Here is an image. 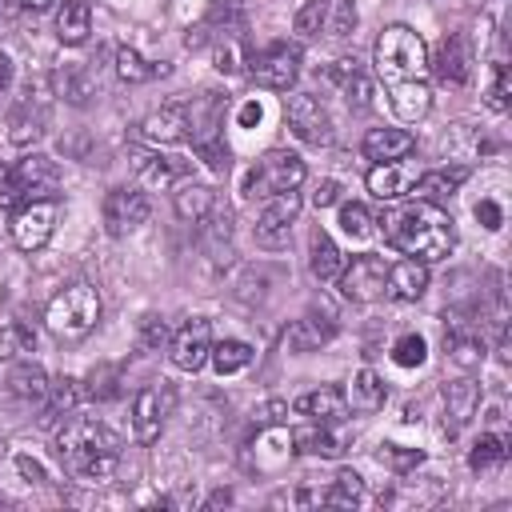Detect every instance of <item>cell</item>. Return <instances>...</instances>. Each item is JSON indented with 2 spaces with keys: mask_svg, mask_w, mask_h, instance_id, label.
<instances>
[{
  "mask_svg": "<svg viewBox=\"0 0 512 512\" xmlns=\"http://www.w3.org/2000/svg\"><path fill=\"white\" fill-rule=\"evenodd\" d=\"M196 152L204 156V164H208L212 172H228V148L220 144V136H216V140H204V144H196Z\"/></svg>",
  "mask_w": 512,
  "mask_h": 512,
  "instance_id": "53",
  "label": "cell"
},
{
  "mask_svg": "<svg viewBox=\"0 0 512 512\" xmlns=\"http://www.w3.org/2000/svg\"><path fill=\"white\" fill-rule=\"evenodd\" d=\"M208 352H212V328H208V320H200V316H192V320L172 336V348H168V356H172V364H176L180 372H200V368L208 364Z\"/></svg>",
  "mask_w": 512,
  "mask_h": 512,
  "instance_id": "12",
  "label": "cell"
},
{
  "mask_svg": "<svg viewBox=\"0 0 512 512\" xmlns=\"http://www.w3.org/2000/svg\"><path fill=\"white\" fill-rule=\"evenodd\" d=\"M140 136L148 144H180L188 136V116H184V100H168L156 112H148L140 120Z\"/></svg>",
  "mask_w": 512,
  "mask_h": 512,
  "instance_id": "17",
  "label": "cell"
},
{
  "mask_svg": "<svg viewBox=\"0 0 512 512\" xmlns=\"http://www.w3.org/2000/svg\"><path fill=\"white\" fill-rule=\"evenodd\" d=\"M340 228L352 236V240H368L372 236V212L364 204H340Z\"/></svg>",
  "mask_w": 512,
  "mask_h": 512,
  "instance_id": "45",
  "label": "cell"
},
{
  "mask_svg": "<svg viewBox=\"0 0 512 512\" xmlns=\"http://www.w3.org/2000/svg\"><path fill=\"white\" fill-rule=\"evenodd\" d=\"M372 96H376L372 76L352 72V76L344 80V100H348V108H352V112H368V108H372Z\"/></svg>",
  "mask_w": 512,
  "mask_h": 512,
  "instance_id": "44",
  "label": "cell"
},
{
  "mask_svg": "<svg viewBox=\"0 0 512 512\" xmlns=\"http://www.w3.org/2000/svg\"><path fill=\"white\" fill-rule=\"evenodd\" d=\"M184 116H188L192 144L216 140L220 136V120H224V96L220 92H200V96L184 100Z\"/></svg>",
  "mask_w": 512,
  "mask_h": 512,
  "instance_id": "16",
  "label": "cell"
},
{
  "mask_svg": "<svg viewBox=\"0 0 512 512\" xmlns=\"http://www.w3.org/2000/svg\"><path fill=\"white\" fill-rule=\"evenodd\" d=\"M36 136H40V112L20 108V112L12 116V132H8V140H12V144H32Z\"/></svg>",
  "mask_w": 512,
  "mask_h": 512,
  "instance_id": "48",
  "label": "cell"
},
{
  "mask_svg": "<svg viewBox=\"0 0 512 512\" xmlns=\"http://www.w3.org/2000/svg\"><path fill=\"white\" fill-rule=\"evenodd\" d=\"M344 396H348V408H356V412H380L384 400H388V388L372 368H360Z\"/></svg>",
  "mask_w": 512,
  "mask_h": 512,
  "instance_id": "32",
  "label": "cell"
},
{
  "mask_svg": "<svg viewBox=\"0 0 512 512\" xmlns=\"http://www.w3.org/2000/svg\"><path fill=\"white\" fill-rule=\"evenodd\" d=\"M24 204V192H20V180L12 168L0 164V208H20Z\"/></svg>",
  "mask_w": 512,
  "mask_h": 512,
  "instance_id": "51",
  "label": "cell"
},
{
  "mask_svg": "<svg viewBox=\"0 0 512 512\" xmlns=\"http://www.w3.org/2000/svg\"><path fill=\"white\" fill-rule=\"evenodd\" d=\"M284 120H288L292 136H300L304 144H316L320 148V144L332 140V120H328L324 104L316 96H308V92H292L284 100Z\"/></svg>",
  "mask_w": 512,
  "mask_h": 512,
  "instance_id": "9",
  "label": "cell"
},
{
  "mask_svg": "<svg viewBox=\"0 0 512 512\" xmlns=\"http://www.w3.org/2000/svg\"><path fill=\"white\" fill-rule=\"evenodd\" d=\"M424 288H428V264L424 260H400V264H392L388 268V280H384V296L388 300H400V304H412V300H420L424 296Z\"/></svg>",
  "mask_w": 512,
  "mask_h": 512,
  "instance_id": "20",
  "label": "cell"
},
{
  "mask_svg": "<svg viewBox=\"0 0 512 512\" xmlns=\"http://www.w3.org/2000/svg\"><path fill=\"white\" fill-rule=\"evenodd\" d=\"M384 460H388L396 472H408V468H416V464L424 460V452H420V448H396V444H384Z\"/></svg>",
  "mask_w": 512,
  "mask_h": 512,
  "instance_id": "52",
  "label": "cell"
},
{
  "mask_svg": "<svg viewBox=\"0 0 512 512\" xmlns=\"http://www.w3.org/2000/svg\"><path fill=\"white\" fill-rule=\"evenodd\" d=\"M328 12H332V0H304L292 16V28L296 36H316L324 24H328Z\"/></svg>",
  "mask_w": 512,
  "mask_h": 512,
  "instance_id": "40",
  "label": "cell"
},
{
  "mask_svg": "<svg viewBox=\"0 0 512 512\" xmlns=\"http://www.w3.org/2000/svg\"><path fill=\"white\" fill-rule=\"evenodd\" d=\"M100 320V296L92 284H68L64 292H56L44 308V324L52 336L60 340H80L96 328Z\"/></svg>",
  "mask_w": 512,
  "mask_h": 512,
  "instance_id": "4",
  "label": "cell"
},
{
  "mask_svg": "<svg viewBox=\"0 0 512 512\" xmlns=\"http://www.w3.org/2000/svg\"><path fill=\"white\" fill-rule=\"evenodd\" d=\"M432 108V88L424 80H400L392 84V112L404 120V124H416L424 120Z\"/></svg>",
  "mask_w": 512,
  "mask_h": 512,
  "instance_id": "25",
  "label": "cell"
},
{
  "mask_svg": "<svg viewBox=\"0 0 512 512\" xmlns=\"http://www.w3.org/2000/svg\"><path fill=\"white\" fill-rule=\"evenodd\" d=\"M508 92H512L508 64H496V68H492V88H488V108H492V112H508Z\"/></svg>",
  "mask_w": 512,
  "mask_h": 512,
  "instance_id": "49",
  "label": "cell"
},
{
  "mask_svg": "<svg viewBox=\"0 0 512 512\" xmlns=\"http://www.w3.org/2000/svg\"><path fill=\"white\" fill-rule=\"evenodd\" d=\"M16 4H20V8H32V12H44L52 0H16Z\"/></svg>",
  "mask_w": 512,
  "mask_h": 512,
  "instance_id": "63",
  "label": "cell"
},
{
  "mask_svg": "<svg viewBox=\"0 0 512 512\" xmlns=\"http://www.w3.org/2000/svg\"><path fill=\"white\" fill-rule=\"evenodd\" d=\"M220 504H232V492H228V488H216V492L208 496V508H220Z\"/></svg>",
  "mask_w": 512,
  "mask_h": 512,
  "instance_id": "62",
  "label": "cell"
},
{
  "mask_svg": "<svg viewBox=\"0 0 512 512\" xmlns=\"http://www.w3.org/2000/svg\"><path fill=\"white\" fill-rule=\"evenodd\" d=\"M208 360H212V368L220 376H232V372H240V368L252 364V344H244V340H220V344H212Z\"/></svg>",
  "mask_w": 512,
  "mask_h": 512,
  "instance_id": "38",
  "label": "cell"
},
{
  "mask_svg": "<svg viewBox=\"0 0 512 512\" xmlns=\"http://www.w3.org/2000/svg\"><path fill=\"white\" fill-rule=\"evenodd\" d=\"M56 456L68 476L84 484H104L120 464V436L92 416H72L56 432Z\"/></svg>",
  "mask_w": 512,
  "mask_h": 512,
  "instance_id": "1",
  "label": "cell"
},
{
  "mask_svg": "<svg viewBox=\"0 0 512 512\" xmlns=\"http://www.w3.org/2000/svg\"><path fill=\"white\" fill-rule=\"evenodd\" d=\"M468 180V164H444V168H432V172H420L416 176V188L412 196H420L424 204H444L456 196V188Z\"/></svg>",
  "mask_w": 512,
  "mask_h": 512,
  "instance_id": "22",
  "label": "cell"
},
{
  "mask_svg": "<svg viewBox=\"0 0 512 512\" xmlns=\"http://www.w3.org/2000/svg\"><path fill=\"white\" fill-rule=\"evenodd\" d=\"M340 268H344V256H340V248L332 244V236L328 232H312V240H308V272L320 280V284H332L336 276H340Z\"/></svg>",
  "mask_w": 512,
  "mask_h": 512,
  "instance_id": "28",
  "label": "cell"
},
{
  "mask_svg": "<svg viewBox=\"0 0 512 512\" xmlns=\"http://www.w3.org/2000/svg\"><path fill=\"white\" fill-rule=\"evenodd\" d=\"M32 348H36V332L28 324L16 320V324L0 328V360H16V356H24Z\"/></svg>",
  "mask_w": 512,
  "mask_h": 512,
  "instance_id": "42",
  "label": "cell"
},
{
  "mask_svg": "<svg viewBox=\"0 0 512 512\" xmlns=\"http://www.w3.org/2000/svg\"><path fill=\"white\" fill-rule=\"evenodd\" d=\"M168 344V324H164V316H144L140 320V340H136V348L140 352H156V348H164Z\"/></svg>",
  "mask_w": 512,
  "mask_h": 512,
  "instance_id": "47",
  "label": "cell"
},
{
  "mask_svg": "<svg viewBox=\"0 0 512 512\" xmlns=\"http://www.w3.org/2000/svg\"><path fill=\"white\" fill-rule=\"evenodd\" d=\"M12 172H16V180H20L24 200H56V192H60V168H56V160L32 152V156H24Z\"/></svg>",
  "mask_w": 512,
  "mask_h": 512,
  "instance_id": "15",
  "label": "cell"
},
{
  "mask_svg": "<svg viewBox=\"0 0 512 512\" xmlns=\"http://www.w3.org/2000/svg\"><path fill=\"white\" fill-rule=\"evenodd\" d=\"M292 444L296 452H308V456H340L344 452V436L332 432V424H320V420H308L304 428L292 432Z\"/></svg>",
  "mask_w": 512,
  "mask_h": 512,
  "instance_id": "27",
  "label": "cell"
},
{
  "mask_svg": "<svg viewBox=\"0 0 512 512\" xmlns=\"http://www.w3.org/2000/svg\"><path fill=\"white\" fill-rule=\"evenodd\" d=\"M92 32V8L88 0H64V8L56 12V36L60 44H84Z\"/></svg>",
  "mask_w": 512,
  "mask_h": 512,
  "instance_id": "30",
  "label": "cell"
},
{
  "mask_svg": "<svg viewBox=\"0 0 512 512\" xmlns=\"http://www.w3.org/2000/svg\"><path fill=\"white\" fill-rule=\"evenodd\" d=\"M164 76L168 72V64H148L136 48H128V44H120L116 48V76L120 80H128V84H144V80H152V76Z\"/></svg>",
  "mask_w": 512,
  "mask_h": 512,
  "instance_id": "37",
  "label": "cell"
},
{
  "mask_svg": "<svg viewBox=\"0 0 512 512\" xmlns=\"http://www.w3.org/2000/svg\"><path fill=\"white\" fill-rule=\"evenodd\" d=\"M360 148H364L368 160H400V156H408L416 148V140L404 128H368Z\"/></svg>",
  "mask_w": 512,
  "mask_h": 512,
  "instance_id": "26",
  "label": "cell"
},
{
  "mask_svg": "<svg viewBox=\"0 0 512 512\" xmlns=\"http://www.w3.org/2000/svg\"><path fill=\"white\" fill-rule=\"evenodd\" d=\"M424 68H428V44L420 40V32H412L404 24H392V28L380 32V40H376V72L388 84L424 80Z\"/></svg>",
  "mask_w": 512,
  "mask_h": 512,
  "instance_id": "3",
  "label": "cell"
},
{
  "mask_svg": "<svg viewBox=\"0 0 512 512\" xmlns=\"http://www.w3.org/2000/svg\"><path fill=\"white\" fill-rule=\"evenodd\" d=\"M260 120V104L256 100H248L244 108H240V124H256Z\"/></svg>",
  "mask_w": 512,
  "mask_h": 512,
  "instance_id": "60",
  "label": "cell"
},
{
  "mask_svg": "<svg viewBox=\"0 0 512 512\" xmlns=\"http://www.w3.org/2000/svg\"><path fill=\"white\" fill-rule=\"evenodd\" d=\"M52 80H56V92H60L68 104H76V108H84V104L96 96V76H92L84 64H64Z\"/></svg>",
  "mask_w": 512,
  "mask_h": 512,
  "instance_id": "33",
  "label": "cell"
},
{
  "mask_svg": "<svg viewBox=\"0 0 512 512\" xmlns=\"http://www.w3.org/2000/svg\"><path fill=\"white\" fill-rule=\"evenodd\" d=\"M8 392L16 396V400H44L48 396V376H44V368L40 364H32V360H24V364H16L12 372H8Z\"/></svg>",
  "mask_w": 512,
  "mask_h": 512,
  "instance_id": "34",
  "label": "cell"
},
{
  "mask_svg": "<svg viewBox=\"0 0 512 512\" xmlns=\"http://www.w3.org/2000/svg\"><path fill=\"white\" fill-rule=\"evenodd\" d=\"M332 336H336L332 316H328V320L304 316V320H292V324H288V332H284V348H288V352H320Z\"/></svg>",
  "mask_w": 512,
  "mask_h": 512,
  "instance_id": "24",
  "label": "cell"
},
{
  "mask_svg": "<svg viewBox=\"0 0 512 512\" xmlns=\"http://www.w3.org/2000/svg\"><path fill=\"white\" fill-rule=\"evenodd\" d=\"M336 196H340V184L336 180H320L316 192H312V204L316 208H328V204H336Z\"/></svg>",
  "mask_w": 512,
  "mask_h": 512,
  "instance_id": "57",
  "label": "cell"
},
{
  "mask_svg": "<svg viewBox=\"0 0 512 512\" xmlns=\"http://www.w3.org/2000/svg\"><path fill=\"white\" fill-rule=\"evenodd\" d=\"M416 176H420V168L412 160H404V156L400 160H380L368 172V192L376 200H400V196H412Z\"/></svg>",
  "mask_w": 512,
  "mask_h": 512,
  "instance_id": "14",
  "label": "cell"
},
{
  "mask_svg": "<svg viewBox=\"0 0 512 512\" xmlns=\"http://www.w3.org/2000/svg\"><path fill=\"white\" fill-rule=\"evenodd\" d=\"M80 380H72V376H60V380H52L48 384V408H44V416H40V424L44 428H52L64 412H72L76 404H80Z\"/></svg>",
  "mask_w": 512,
  "mask_h": 512,
  "instance_id": "35",
  "label": "cell"
},
{
  "mask_svg": "<svg viewBox=\"0 0 512 512\" xmlns=\"http://www.w3.org/2000/svg\"><path fill=\"white\" fill-rule=\"evenodd\" d=\"M252 416H256V424H260V428H276V424L288 416V404H284V400H268V404H264V408H256Z\"/></svg>",
  "mask_w": 512,
  "mask_h": 512,
  "instance_id": "55",
  "label": "cell"
},
{
  "mask_svg": "<svg viewBox=\"0 0 512 512\" xmlns=\"http://www.w3.org/2000/svg\"><path fill=\"white\" fill-rule=\"evenodd\" d=\"M200 244H204V252H208V260L216 264V268H224V264H232V212L224 208H212L204 220H200Z\"/></svg>",
  "mask_w": 512,
  "mask_h": 512,
  "instance_id": "23",
  "label": "cell"
},
{
  "mask_svg": "<svg viewBox=\"0 0 512 512\" xmlns=\"http://www.w3.org/2000/svg\"><path fill=\"white\" fill-rule=\"evenodd\" d=\"M300 76V52L296 44H268L264 52L252 56V80L260 88H272V92H288Z\"/></svg>",
  "mask_w": 512,
  "mask_h": 512,
  "instance_id": "8",
  "label": "cell"
},
{
  "mask_svg": "<svg viewBox=\"0 0 512 512\" xmlns=\"http://www.w3.org/2000/svg\"><path fill=\"white\" fill-rule=\"evenodd\" d=\"M148 220V196L140 188H112L104 196V228L112 236H124Z\"/></svg>",
  "mask_w": 512,
  "mask_h": 512,
  "instance_id": "13",
  "label": "cell"
},
{
  "mask_svg": "<svg viewBox=\"0 0 512 512\" xmlns=\"http://www.w3.org/2000/svg\"><path fill=\"white\" fill-rule=\"evenodd\" d=\"M476 220H480L488 232H496V228L504 224V216H500V204H496V200H480V204H476Z\"/></svg>",
  "mask_w": 512,
  "mask_h": 512,
  "instance_id": "56",
  "label": "cell"
},
{
  "mask_svg": "<svg viewBox=\"0 0 512 512\" xmlns=\"http://www.w3.org/2000/svg\"><path fill=\"white\" fill-rule=\"evenodd\" d=\"M424 356H428V344H424V336H416V332H404V336L392 344V360H396L400 368H420Z\"/></svg>",
  "mask_w": 512,
  "mask_h": 512,
  "instance_id": "46",
  "label": "cell"
},
{
  "mask_svg": "<svg viewBox=\"0 0 512 512\" xmlns=\"http://www.w3.org/2000/svg\"><path fill=\"white\" fill-rule=\"evenodd\" d=\"M352 72H360V68H356V60H348V56H344V60H336V64L328 68V76H332V80H340V84H344Z\"/></svg>",
  "mask_w": 512,
  "mask_h": 512,
  "instance_id": "59",
  "label": "cell"
},
{
  "mask_svg": "<svg viewBox=\"0 0 512 512\" xmlns=\"http://www.w3.org/2000/svg\"><path fill=\"white\" fill-rule=\"evenodd\" d=\"M88 396L92 400H112L120 396V364H96L88 372Z\"/></svg>",
  "mask_w": 512,
  "mask_h": 512,
  "instance_id": "43",
  "label": "cell"
},
{
  "mask_svg": "<svg viewBox=\"0 0 512 512\" xmlns=\"http://www.w3.org/2000/svg\"><path fill=\"white\" fill-rule=\"evenodd\" d=\"M172 208H176V216L180 220H188V224H200L212 208H216V192L208 188V184H176V192H172Z\"/></svg>",
  "mask_w": 512,
  "mask_h": 512,
  "instance_id": "29",
  "label": "cell"
},
{
  "mask_svg": "<svg viewBox=\"0 0 512 512\" xmlns=\"http://www.w3.org/2000/svg\"><path fill=\"white\" fill-rule=\"evenodd\" d=\"M300 192H280V196H268L264 212L256 216V244L264 248H280L288 244V232H292V220L300 216Z\"/></svg>",
  "mask_w": 512,
  "mask_h": 512,
  "instance_id": "11",
  "label": "cell"
},
{
  "mask_svg": "<svg viewBox=\"0 0 512 512\" xmlns=\"http://www.w3.org/2000/svg\"><path fill=\"white\" fill-rule=\"evenodd\" d=\"M56 200H24L12 216V240L20 252H40L56 232Z\"/></svg>",
  "mask_w": 512,
  "mask_h": 512,
  "instance_id": "7",
  "label": "cell"
},
{
  "mask_svg": "<svg viewBox=\"0 0 512 512\" xmlns=\"http://www.w3.org/2000/svg\"><path fill=\"white\" fill-rule=\"evenodd\" d=\"M16 468H20V476H24V480H32V484H44V480H48V476H44V468H40L32 456H16Z\"/></svg>",
  "mask_w": 512,
  "mask_h": 512,
  "instance_id": "58",
  "label": "cell"
},
{
  "mask_svg": "<svg viewBox=\"0 0 512 512\" xmlns=\"http://www.w3.org/2000/svg\"><path fill=\"white\" fill-rule=\"evenodd\" d=\"M216 68H220L224 76L240 72V44H236V40H224V44H216Z\"/></svg>",
  "mask_w": 512,
  "mask_h": 512,
  "instance_id": "54",
  "label": "cell"
},
{
  "mask_svg": "<svg viewBox=\"0 0 512 512\" xmlns=\"http://www.w3.org/2000/svg\"><path fill=\"white\" fill-rule=\"evenodd\" d=\"M296 412L308 420H320V424H340L348 416V396L336 384H320L296 400Z\"/></svg>",
  "mask_w": 512,
  "mask_h": 512,
  "instance_id": "21",
  "label": "cell"
},
{
  "mask_svg": "<svg viewBox=\"0 0 512 512\" xmlns=\"http://www.w3.org/2000/svg\"><path fill=\"white\" fill-rule=\"evenodd\" d=\"M12 84V60L0 52V96H4V88Z\"/></svg>",
  "mask_w": 512,
  "mask_h": 512,
  "instance_id": "61",
  "label": "cell"
},
{
  "mask_svg": "<svg viewBox=\"0 0 512 512\" xmlns=\"http://www.w3.org/2000/svg\"><path fill=\"white\" fill-rule=\"evenodd\" d=\"M440 396H444V432L456 436L480 408V384L476 380H452V384H444Z\"/></svg>",
  "mask_w": 512,
  "mask_h": 512,
  "instance_id": "19",
  "label": "cell"
},
{
  "mask_svg": "<svg viewBox=\"0 0 512 512\" xmlns=\"http://www.w3.org/2000/svg\"><path fill=\"white\" fill-rule=\"evenodd\" d=\"M172 404H176V388L172 384H148L136 392L132 400V436L140 444H156L160 432H164V420L172 416Z\"/></svg>",
  "mask_w": 512,
  "mask_h": 512,
  "instance_id": "6",
  "label": "cell"
},
{
  "mask_svg": "<svg viewBox=\"0 0 512 512\" xmlns=\"http://www.w3.org/2000/svg\"><path fill=\"white\" fill-rule=\"evenodd\" d=\"M360 496H364V480H360V472L340 468L336 480H332V488L324 492V504H332V508H352V504H360Z\"/></svg>",
  "mask_w": 512,
  "mask_h": 512,
  "instance_id": "39",
  "label": "cell"
},
{
  "mask_svg": "<svg viewBox=\"0 0 512 512\" xmlns=\"http://www.w3.org/2000/svg\"><path fill=\"white\" fill-rule=\"evenodd\" d=\"M384 240L400 252H408L412 260H444L456 244V232H452V220L448 212H440V204H408L392 216H384Z\"/></svg>",
  "mask_w": 512,
  "mask_h": 512,
  "instance_id": "2",
  "label": "cell"
},
{
  "mask_svg": "<svg viewBox=\"0 0 512 512\" xmlns=\"http://www.w3.org/2000/svg\"><path fill=\"white\" fill-rule=\"evenodd\" d=\"M428 64H432V72H436V80H440V84H452V88H460V84L468 80V72H472L468 40H464L460 32L444 36V40H440V48H436V56H432Z\"/></svg>",
  "mask_w": 512,
  "mask_h": 512,
  "instance_id": "18",
  "label": "cell"
},
{
  "mask_svg": "<svg viewBox=\"0 0 512 512\" xmlns=\"http://www.w3.org/2000/svg\"><path fill=\"white\" fill-rule=\"evenodd\" d=\"M448 348H452V364H460V368H480V360H484V336L480 332L448 336Z\"/></svg>",
  "mask_w": 512,
  "mask_h": 512,
  "instance_id": "41",
  "label": "cell"
},
{
  "mask_svg": "<svg viewBox=\"0 0 512 512\" xmlns=\"http://www.w3.org/2000/svg\"><path fill=\"white\" fill-rule=\"evenodd\" d=\"M136 176H140L144 188H172V184H180L184 164L168 160L160 152H144V156H136Z\"/></svg>",
  "mask_w": 512,
  "mask_h": 512,
  "instance_id": "31",
  "label": "cell"
},
{
  "mask_svg": "<svg viewBox=\"0 0 512 512\" xmlns=\"http://www.w3.org/2000/svg\"><path fill=\"white\" fill-rule=\"evenodd\" d=\"M300 184H304V160L296 152H288V148H272L248 172L244 192L252 200H268V196H280V192H296Z\"/></svg>",
  "mask_w": 512,
  "mask_h": 512,
  "instance_id": "5",
  "label": "cell"
},
{
  "mask_svg": "<svg viewBox=\"0 0 512 512\" xmlns=\"http://www.w3.org/2000/svg\"><path fill=\"white\" fill-rule=\"evenodd\" d=\"M504 460H508V444H504V436H496V432H484V436L472 444V452H468V468L480 472V476L500 472Z\"/></svg>",
  "mask_w": 512,
  "mask_h": 512,
  "instance_id": "36",
  "label": "cell"
},
{
  "mask_svg": "<svg viewBox=\"0 0 512 512\" xmlns=\"http://www.w3.org/2000/svg\"><path fill=\"white\" fill-rule=\"evenodd\" d=\"M340 292L352 304H372L384 296V280H388V264L380 256H356L352 264L340 268Z\"/></svg>",
  "mask_w": 512,
  "mask_h": 512,
  "instance_id": "10",
  "label": "cell"
},
{
  "mask_svg": "<svg viewBox=\"0 0 512 512\" xmlns=\"http://www.w3.org/2000/svg\"><path fill=\"white\" fill-rule=\"evenodd\" d=\"M332 4H336V12H332L328 32H332V36H348V32L356 28V4H352V0H332Z\"/></svg>",
  "mask_w": 512,
  "mask_h": 512,
  "instance_id": "50",
  "label": "cell"
}]
</instances>
